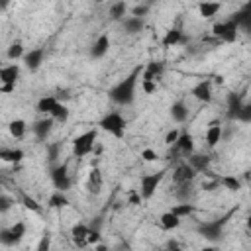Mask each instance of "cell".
Returning <instances> with one entry per match:
<instances>
[{"mask_svg": "<svg viewBox=\"0 0 251 251\" xmlns=\"http://www.w3.org/2000/svg\"><path fill=\"white\" fill-rule=\"evenodd\" d=\"M143 73V67H135L126 78H122L118 84H114L110 90H108V96L112 102L120 104V106H129L135 98V88H137V78L141 76Z\"/></svg>", "mask_w": 251, "mask_h": 251, "instance_id": "cell-1", "label": "cell"}, {"mask_svg": "<svg viewBox=\"0 0 251 251\" xmlns=\"http://www.w3.org/2000/svg\"><path fill=\"white\" fill-rule=\"evenodd\" d=\"M96 137H98V129H86L84 133L76 135L73 139V155L75 157H86L88 153L94 151V145H96Z\"/></svg>", "mask_w": 251, "mask_h": 251, "instance_id": "cell-2", "label": "cell"}, {"mask_svg": "<svg viewBox=\"0 0 251 251\" xmlns=\"http://www.w3.org/2000/svg\"><path fill=\"white\" fill-rule=\"evenodd\" d=\"M98 126H100V129L108 131L110 135H114V137H118V139H122V137L126 135V120H124L122 114H118V112L106 114V116L100 120Z\"/></svg>", "mask_w": 251, "mask_h": 251, "instance_id": "cell-3", "label": "cell"}, {"mask_svg": "<svg viewBox=\"0 0 251 251\" xmlns=\"http://www.w3.org/2000/svg\"><path fill=\"white\" fill-rule=\"evenodd\" d=\"M227 218H229V214L224 216V218H216V220H212V222H204V224L198 226V231H200L208 241H220Z\"/></svg>", "mask_w": 251, "mask_h": 251, "instance_id": "cell-4", "label": "cell"}, {"mask_svg": "<svg viewBox=\"0 0 251 251\" xmlns=\"http://www.w3.org/2000/svg\"><path fill=\"white\" fill-rule=\"evenodd\" d=\"M163 178H165V171H157V173L143 175V176H141L139 196H141L143 200H149V198L157 192V188H159V184H161V180H163Z\"/></svg>", "mask_w": 251, "mask_h": 251, "instance_id": "cell-5", "label": "cell"}, {"mask_svg": "<svg viewBox=\"0 0 251 251\" xmlns=\"http://www.w3.org/2000/svg\"><path fill=\"white\" fill-rule=\"evenodd\" d=\"M237 25H235V22L229 18V20H226V22H216L214 25H212V33L220 39V41H226V43H233L235 39H237Z\"/></svg>", "mask_w": 251, "mask_h": 251, "instance_id": "cell-6", "label": "cell"}, {"mask_svg": "<svg viewBox=\"0 0 251 251\" xmlns=\"http://www.w3.org/2000/svg\"><path fill=\"white\" fill-rule=\"evenodd\" d=\"M51 180L55 184L57 190L67 192L71 188V175H69V165L61 163V165H53L51 167Z\"/></svg>", "mask_w": 251, "mask_h": 251, "instance_id": "cell-7", "label": "cell"}, {"mask_svg": "<svg viewBox=\"0 0 251 251\" xmlns=\"http://www.w3.org/2000/svg\"><path fill=\"white\" fill-rule=\"evenodd\" d=\"M24 235H25V224L24 222H16L14 226L4 227L0 231V241L10 247V245H18L24 239Z\"/></svg>", "mask_w": 251, "mask_h": 251, "instance_id": "cell-8", "label": "cell"}, {"mask_svg": "<svg viewBox=\"0 0 251 251\" xmlns=\"http://www.w3.org/2000/svg\"><path fill=\"white\" fill-rule=\"evenodd\" d=\"M231 20L235 22V25H237L239 31L251 35V2L243 4V6L231 16Z\"/></svg>", "mask_w": 251, "mask_h": 251, "instance_id": "cell-9", "label": "cell"}, {"mask_svg": "<svg viewBox=\"0 0 251 251\" xmlns=\"http://www.w3.org/2000/svg\"><path fill=\"white\" fill-rule=\"evenodd\" d=\"M53 124H55V120H53L51 116H45V118L37 120V122L31 126V131H33V135H35L39 141H45V139L49 137L51 129H53Z\"/></svg>", "mask_w": 251, "mask_h": 251, "instance_id": "cell-10", "label": "cell"}, {"mask_svg": "<svg viewBox=\"0 0 251 251\" xmlns=\"http://www.w3.org/2000/svg\"><path fill=\"white\" fill-rule=\"evenodd\" d=\"M190 94L198 100V102H204V104H210L212 102V82L210 80H200L192 86Z\"/></svg>", "mask_w": 251, "mask_h": 251, "instance_id": "cell-11", "label": "cell"}, {"mask_svg": "<svg viewBox=\"0 0 251 251\" xmlns=\"http://www.w3.org/2000/svg\"><path fill=\"white\" fill-rule=\"evenodd\" d=\"M43 57H45V49H41V47L27 51V53H25V57H24V65H25V69H27V71H31V73H35V71L41 67Z\"/></svg>", "mask_w": 251, "mask_h": 251, "instance_id": "cell-12", "label": "cell"}, {"mask_svg": "<svg viewBox=\"0 0 251 251\" xmlns=\"http://www.w3.org/2000/svg\"><path fill=\"white\" fill-rule=\"evenodd\" d=\"M196 176V171L188 165V163H180L175 171H173V180L176 184H182V182H192Z\"/></svg>", "mask_w": 251, "mask_h": 251, "instance_id": "cell-13", "label": "cell"}, {"mask_svg": "<svg viewBox=\"0 0 251 251\" xmlns=\"http://www.w3.org/2000/svg\"><path fill=\"white\" fill-rule=\"evenodd\" d=\"M108 49H110V37H108L106 33H102V35H98L96 41L92 43L90 57H92V59H102V57L108 53Z\"/></svg>", "mask_w": 251, "mask_h": 251, "instance_id": "cell-14", "label": "cell"}, {"mask_svg": "<svg viewBox=\"0 0 251 251\" xmlns=\"http://www.w3.org/2000/svg\"><path fill=\"white\" fill-rule=\"evenodd\" d=\"M88 231H90V227L86 226V224H75L73 227H71V237H73V241H75V245H78V247H86L88 243H86V237H88Z\"/></svg>", "mask_w": 251, "mask_h": 251, "instance_id": "cell-15", "label": "cell"}, {"mask_svg": "<svg viewBox=\"0 0 251 251\" xmlns=\"http://www.w3.org/2000/svg\"><path fill=\"white\" fill-rule=\"evenodd\" d=\"M20 78V67L18 65H6L0 69V84H14Z\"/></svg>", "mask_w": 251, "mask_h": 251, "instance_id": "cell-16", "label": "cell"}, {"mask_svg": "<svg viewBox=\"0 0 251 251\" xmlns=\"http://www.w3.org/2000/svg\"><path fill=\"white\" fill-rule=\"evenodd\" d=\"M59 104H61V102L57 100V96H51V94H49V96H41V98L37 100V112H39V114H45V116H51Z\"/></svg>", "mask_w": 251, "mask_h": 251, "instance_id": "cell-17", "label": "cell"}, {"mask_svg": "<svg viewBox=\"0 0 251 251\" xmlns=\"http://www.w3.org/2000/svg\"><path fill=\"white\" fill-rule=\"evenodd\" d=\"M86 190H88L90 194H100V190H102V173H100L98 167H94V169L88 173Z\"/></svg>", "mask_w": 251, "mask_h": 251, "instance_id": "cell-18", "label": "cell"}, {"mask_svg": "<svg viewBox=\"0 0 251 251\" xmlns=\"http://www.w3.org/2000/svg\"><path fill=\"white\" fill-rule=\"evenodd\" d=\"M163 71H165L163 63H149L147 67H143V73H141V80H153V82H157V80L161 78Z\"/></svg>", "mask_w": 251, "mask_h": 251, "instance_id": "cell-19", "label": "cell"}, {"mask_svg": "<svg viewBox=\"0 0 251 251\" xmlns=\"http://www.w3.org/2000/svg\"><path fill=\"white\" fill-rule=\"evenodd\" d=\"M186 39H184V35H182V31L178 29V27H171V29H167V33L163 35V47H175V45H178V43H184Z\"/></svg>", "mask_w": 251, "mask_h": 251, "instance_id": "cell-20", "label": "cell"}, {"mask_svg": "<svg viewBox=\"0 0 251 251\" xmlns=\"http://www.w3.org/2000/svg\"><path fill=\"white\" fill-rule=\"evenodd\" d=\"M222 141V126L218 122H212L206 129V145L212 149Z\"/></svg>", "mask_w": 251, "mask_h": 251, "instance_id": "cell-21", "label": "cell"}, {"mask_svg": "<svg viewBox=\"0 0 251 251\" xmlns=\"http://www.w3.org/2000/svg\"><path fill=\"white\" fill-rule=\"evenodd\" d=\"M175 145H176V149H178L180 153H184L186 157H190V155L194 153V139H192V135H190L188 131H180V137H178V141H176Z\"/></svg>", "mask_w": 251, "mask_h": 251, "instance_id": "cell-22", "label": "cell"}, {"mask_svg": "<svg viewBox=\"0 0 251 251\" xmlns=\"http://www.w3.org/2000/svg\"><path fill=\"white\" fill-rule=\"evenodd\" d=\"M122 25H124V29H126V33H129V35H135V33H139L141 29H143V25H145V22H143V18H135V16H127L124 22H122Z\"/></svg>", "mask_w": 251, "mask_h": 251, "instance_id": "cell-23", "label": "cell"}, {"mask_svg": "<svg viewBox=\"0 0 251 251\" xmlns=\"http://www.w3.org/2000/svg\"><path fill=\"white\" fill-rule=\"evenodd\" d=\"M241 106H243V102H241L239 94L229 92V94H227V116H229L231 120H237V116H239V112H241Z\"/></svg>", "mask_w": 251, "mask_h": 251, "instance_id": "cell-24", "label": "cell"}, {"mask_svg": "<svg viewBox=\"0 0 251 251\" xmlns=\"http://www.w3.org/2000/svg\"><path fill=\"white\" fill-rule=\"evenodd\" d=\"M171 118H173V122H176V124H182V122H186V118H188V108H186V104L184 102H175L173 106H171Z\"/></svg>", "mask_w": 251, "mask_h": 251, "instance_id": "cell-25", "label": "cell"}, {"mask_svg": "<svg viewBox=\"0 0 251 251\" xmlns=\"http://www.w3.org/2000/svg\"><path fill=\"white\" fill-rule=\"evenodd\" d=\"M159 226H161L163 229H167V231H171V229H176V227L180 226V218L169 210V212L161 214V218H159Z\"/></svg>", "mask_w": 251, "mask_h": 251, "instance_id": "cell-26", "label": "cell"}, {"mask_svg": "<svg viewBox=\"0 0 251 251\" xmlns=\"http://www.w3.org/2000/svg\"><path fill=\"white\" fill-rule=\"evenodd\" d=\"M192 196H194V182H182V184H176V198L180 200V204L190 202Z\"/></svg>", "mask_w": 251, "mask_h": 251, "instance_id": "cell-27", "label": "cell"}, {"mask_svg": "<svg viewBox=\"0 0 251 251\" xmlns=\"http://www.w3.org/2000/svg\"><path fill=\"white\" fill-rule=\"evenodd\" d=\"M188 165L196 171V173H204V171H208V165H210V157L208 155H190L188 157Z\"/></svg>", "mask_w": 251, "mask_h": 251, "instance_id": "cell-28", "label": "cell"}, {"mask_svg": "<svg viewBox=\"0 0 251 251\" xmlns=\"http://www.w3.org/2000/svg\"><path fill=\"white\" fill-rule=\"evenodd\" d=\"M222 10V4L220 2H202V4H198V14L202 16V18H214L218 12Z\"/></svg>", "mask_w": 251, "mask_h": 251, "instance_id": "cell-29", "label": "cell"}, {"mask_svg": "<svg viewBox=\"0 0 251 251\" xmlns=\"http://www.w3.org/2000/svg\"><path fill=\"white\" fill-rule=\"evenodd\" d=\"M25 129H27V124L24 122V120H12L10 124H8V131H10V135L14 137V139H22L24 135H25Z\"/></svg>", "mask_w": 251, "mask_h": 251, "instance_id": "cell-30", "label": "cell"}, {"mask_svg": "<svg viewBox=\"0 0 251 251\" xmlns=\"http://www.w3.org/2000/svg\"><path fill=\"white\" fill-rule=\"evenodd\" d=\"M0 159L6 161V163H20L24 159V151L22 149H8V147H2L0 149Z\"/></svg>", "mask_w": 251, "mask_h": 251, "instance_id": "cell-31", "label": "cell"}, {"mask_svg": "<svg viewBox=\"0 0 251 251\" xmlns=\"http://www.w3.org/2000/svg\"><path fill=\"white\" fill-rule=\"evenodd\" d=\"M65 206H69V198L61 190H55L47 200V208H65Z\"/></svg>", "mask_w": 251, "mask_h": 251, "instance_id": "cell-32", "label": "cell"}, {"mask_svg": "<svg viewBox=\"0 0 251 251\" xmlns=\"http://www.w3.org/2000/svg\"><path fill=\"white\" fill-rule=\"evenodd\" d=\"M126 12H127V4L126 2H114L110 6V18L116 20V22H124L126 20Z\"/></svg>", "mask_w": 251, "mask_h": 251, "instance_id": "cell-33", "label": "cell"}, {"mask_svg": "<svg viewBox=\"0 0 251 251\" xmlns=\"http://www.w3.org/2000/svg\"><path fill=\"white\" fill-rule=\"evenodd\" d=\"M218 182H222V186L227 188V190H231V192L241 190V180L237 176H233V175H224L222 178H218Z\"/></svg>", "mask_w": 251, "mask_h": 251, "instance_id": "cell-34", "label": "cell"}, {"mask_svg": "<svg viewBox=\"0 0 251 251\" xmlns=\"http://www.w3.org/2000/svg\"><path fill=\"white\" fill-rule=\"evenodd\" d=\"M20 196H22V204H24V208H25V210L35 212V214H41V212H43L41 204H39L35 198H31V196H29V194H25V192H22Z\"/></svg>", "mask_w": 251, "mask_h": 251, "instance_id": "cell-35", "label": "cell"}, {"mask_svg": "<svg viewBox=\"0 0 251 251\" xmlns=\"http://www.w3.org/2000/svg\"><path fill=\"white\" fill-rule=\"evenodd\" d=\"M6 55H8V59H10V61L24 59V57H25V53H24V45H22V41H14V43L8 47Z\"/></svg>", "mask_w": 251, "mask_h": 251, "instance_id": "cell-36", "label": "cell"}, {"mask_svg": "<svg viewBox=\"0 0 251 251\" xmlns=\"http://www.w3.org/2000/svg\"><path fill=\"white\" fill-rule=\"evenodd\" d=\"M173 214H176L180 220L182 218H188V216H192L194 214V206L190 204V202H186V204H176V206H173V210H171Z\"/></svg>", "mask_w": 251, "mask_h": 251, "instance_id": "cell-37", "label": "cell"}, {"mask_svg": "<svg viewBox=\"0 0 251 251\" xmlns=\"http://www.w3.org/2000/svg\"><path fill=\"white\" fill-rule=\"evenodd\" d=\"M51 118H53L55 122H61V124H65V122L69 120V108H67L65 104H59V106L55 108V112L51 114Z\"/></svg>", "mask_w": 251, "mask_h": 251, "instance_id": "cell-38", "label": "cell"}, {"mask_svg": "<svg viewBox=\"0 0 251 251\" xmlns=\"http://www.w3.org/2000/svg\"><path fill=\"white\" fill-rule=\"evenodd\" d=\"M237 120H239V122H245V124L251 122V102H247V104L241 106V112H239Z\"/></svg>", "mask_w": 251, "mask_h": 251, "instance_id": "cell-39", "label": "cell"}, {"mask_svg": "<svg viewBox=\"0 0 251 251\" xmlns=\"http://www.w3.org/2000/svg\"><path fill=\"white\" fill-rule=\"evenodd\" d=\"M37 251H51V233H43L39 243H37Z\"/></svg>", "mask_w": 251, "mask_h": 251, "instance_id": "cell-40", "label": "cell"}, {"mask_svg": "<svg viewBox=\"0 0 251 251\" xmlns=\"http://www.w3.org/2000/svg\"><path fill=\"white\" fill-rule=\"evenodd\" d=\"M59 149H61L59 143H49V145H47V157H49V163H55V161H57V157H59Z\"/></svg>", "mask_w": 251, "mask_h": 251, "instance_id": "cell-41", "label": "cell"}, {"mask_svg": "<svg viewBox=\"0 0 251 251\" xmlns=\"http://www.w3.org/2000/svg\"><path fill=\"white\" fill-rule=\"evenodd\" d=\"M147 12H149V4H137L131 8V16H135V18H143V16H147Z\"/></svg>", "mask_w": 251, "mask_h": 251, "instance_id": "cell-42", "label": "cell"}, {"mask_svg": "<svg viewBox=\"0 0 251 251\" xmlns=\"http://www.w3.org/2000/svg\"><path fill=\"white\" fill-rule=\"evenodd\" d=\"M141 159H143L145 163H153V161H157V159H159V155H157L151 147H147V149H143V151H141Z\"/></svg>", "mask_w": 251, "mask_h": 251, "instance_id": "cell-43", "label": "cell"}, {"mask_svg": "<svg viewBox=\"0 0 251 251\" xmlns=\"http://www.w3.org/2000/svg\"><path fill=\"white\" fill-rule=\"evenodd\" d=\"M100 231L98 229H94V227H90V231H88V237H86V243L88 245H98L100 243Z\"/></svg>", "mask_w": 251, "mask_h": 251, "instance_id": "cell-44", "label": "cell"}, {"mask_svg": "<svg viewBox=\"0 0 251 251\" xmlns=\"http://www.w3.org/2000/svg\"><path fill=\"white\" fill-rule=\"evenodd\" d=\"M178 137H180V131H178V129H171V131H167V135H165V143H167V145H173V143L178 141Z\"/></svg>", "mask_w": 251, "mask_h": 251, "instance_id": "cell-45", "label": "cell"}, {"mask_svg": "<svg viewBox=\"0 0 251 251\" xmlns=\"http://www.w3.org/2000/svg\"><path fill=\"white\" fill-rule=\"evenodd\" d=\"M12 204H14V200L8 194H2L0 196V212H8L12 208Z\"/></svg>", "mask_w": 251, "mask_h": 251, "instance_id": "cell-46", "label": "cell"}, {"mask_svg": "<svg viewBox=\"0 0 251 251\" xmlns=\"http://www.w3.org/2000/svg\"><path fill=\"white\" fill-rule=\"evenodd\" d=\"M141 86H143V92H147V94L157 90V82H153V80H141Z\"/></svg>", "mask_w": 251, "mask_h": 251, "instance_id": "cell-47", "label": "cell"}, {"mask_svg": "<svg viewBox=\"0 0 251 251\" xmlns=\"http://www.w3.org/2000/svg\"><path fill=\"white\" fill-rule=\"evenodd\" d=\"M14 90H16L14 84H0V92H2V94H10V92H14Z\"/></svg>", "mask_w": 251, "mask_h": 251, "instance_id": "cell-48", "label": "cell"}, {"mask_svg": "<svg viewBox=\"0 0 251 251\" xmlns=\"http://www.w3.org/2000/svg\"><path fill=\"white\" fill-rule=\"evenodd\" d=\"M200 251H218V249H216V247H214V245H208V247H202V249H200Z\"/></svg>", "mask_w": 251, "mask_h": 251, "instance_id": "cell-49", "label": "cell"}, {"mask_svg": "<svg viewBox=\"0 0 251 251\" xmlns=\"http://www.w3.org/2000/svg\"><path fill=\"white\" fill-rule=\"evenodd\" d=\"M96 251H108V249H106V245H100V243H98V245H96Z\"/></svg>", "mask_w": 251, "mask_h": 251, "instance_id": "cell-50", "label": "cell"}, {"mask_svg": "<svg viewBox=\"0 0 251 251\" xmlns=\"http://www.w3.org/2000/svg\"><path fill=\"white\" fill-rule=\"evenodd\" d=\"M247 229H249V231H251V214H249V216H247Z\"/></svg>", "mask_w": 251, "mask_h": 251, "instance_id": "cell-51", "label": "cell"}]
</instances>
